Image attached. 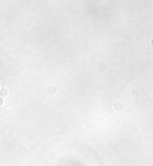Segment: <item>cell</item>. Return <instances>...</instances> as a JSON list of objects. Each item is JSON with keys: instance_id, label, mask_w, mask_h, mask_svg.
<instances>
[{"instance_id": "6da1fadb", "label": "cell", "mask_w": 153, "mask_h": 166, "mask_svg": "<svg viewBox=\"0 0 153 166\" xmlns=\"http://www.w3.org/2000/svg\"><path fill=\"white\" fill-rule=\"evenodd\" d=\"M1 95H3V96L7 95V89H1Z\"/></svg>"}, {"instance_id": "7a4b0ae2", "label": "cell", "mask_w": 153, "mask_h": 166, "mask_svg": "<svg viewBox=\"0 0 153 166\" xmlns=\"http://www.w3.org/2000/svg\"><path fill=\"white\" fill-rule=\"evenodd\" d=\"M4 104V100H3V97H1V96H0V107H1V105H3Z\"/></svg>"}]
</instances>
